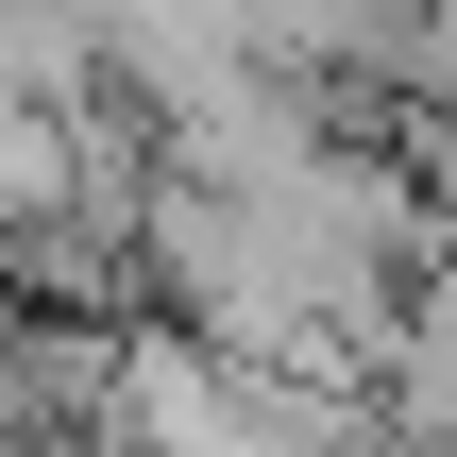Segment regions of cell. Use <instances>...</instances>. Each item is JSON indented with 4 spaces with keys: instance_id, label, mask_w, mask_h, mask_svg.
<instances>
[{
    "instance_id": "1",
    "label": "cell",
    "mask_w": 457,
    "mask_h": 457,
    "mask_svg": "<svg viewBox=\"0 0 457 457\" xmlns=\"http://www.w3.org/2000/svg\"><path fill=\"white\" fill-rule=\"evenodd\" d=\"M0 373H17V305H0Z\"/></svg>"
}]
</instances>
